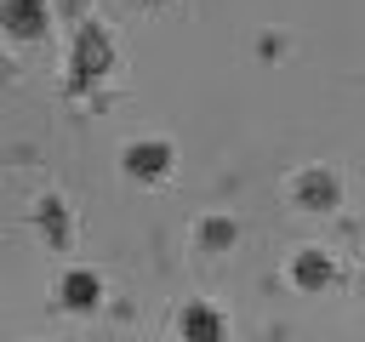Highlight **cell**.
Returning <instances> with one entry per match:
<instances>
[{
	"mask_svg": "<svg viewBox=\"0 0 365 342\" xmlns=\"http://www.w3.org/2000/svg\"><path fill=\"white\" fill-rule=\"evenodd\" d=\"M171 165H177V148L165 137H137L120 148V171L131 182H160V177H171Z\"/></svg>",
	"mask_w": 365,
	"mask_h": 342,
	"instance_id": "obj_1",
	"label": "cell"
},
{
	"mask_svg": "<svg viewBox=\"0 0 365 342\" xmlns=\"http://www.w3.org/2000/svg\"><path fill=\"white\" fill-rule=\"evenodd\" d=\"M68 68H74L80 80H103V74L114 68V40H108L103 23H80L74 51H68Z\"/></svg>",
	"mask_w": 365,
	"mask_h": 342,
	"instance_id": "obj_2",
	"label": "cell"
},
{
	"mask_svg": "<svg viewBox=\"0 0 365 342\" xmlns=\"http://www.w3.org/2000/svg\"><path fill=\"white\" fill-rule=\"evenodd\" d=\"M291 200H297L302 211H336V205H342V177H336L331 165H302V171L291 177Z\"/></svg>",
	"mask_w": 365,
	"mask_h": 342,
	"instance_id": "obj_3",
	"label": "cell"
},
{
	"mask_svg": "<svg viewBox=\"0 0 365 342\" xmlns=\"http://www.w3.org/2000/svg\"><path fill=\"white\" fill-rule=\"evenodd\" d=\"M177 336H182V342H228V319H222L217 302L194 296V302H182V314H177Z\"/></svg>",
	"mask_w": 365,
	"mask_h": 342,
	"instance_id": "obj_4",
	"label": "cell"
},
{
	"mask_svg": "<svg viewBox=\"0 0 365 342\" xmlns=\"http://www.w3.org/2000/svg\"><path fill=\"white\" fill-rule=\"evenodd\" d=\"M291 285H297V291H331V285H336V256H331L325 245H302V251L291 256Z\"/></svg>",
	"mask_w": 365,
	"mask_h": 342,
	"instance_id": "obj_5",
	"label": "cell"
},
{
	"mask_svg": "<svg viewBox=\"0 0 365 342\" xmlns=\"http://www.w3.org/2000/svg\"><path fill=\"white\" fill-rule=\"evenodd\" d=\"M51 23V6L46 0H0V34L11 40H40Z\"/></svg>",
	"mask_w": 365,
	"mask_h": 342,
	"instance_id": "obj_6",
	"label": "cell"
},
{
	"mask_svg": "<svg viewBox=\"0 0 365 342\" xmlns=\"http://www.w3.org/2000/svg\"><path fill=\"white\" fill-rule=\"evenodd\" d=\"M57 302H63L68 314H91V308L103 302V274H97V268H68V274L57 279Z\"/></svg>",
	"mask_w": 365,
	"mask_h": 342,
	"instance_id": "obj_7",
	"label": "cell"
},
{
	"mask_svg": "<svg viewBox=\"0 0 365 342\" xmlns=\"http://www.w3.org/2000/svg\"><path fill=\"white\" fill-rule=\"evenodd\" d=\"M234 239H240V222H234V217H205V222H200V245H205V251H228Z\"/></svg>",
	"mask_w": 365,
	"mask_h": 342,
	"instance_id": "obj_8",
	"label": "cell"
},
{
	"mask_svg": "<svg viewBox=\"0 0 365 342\" xmlns=\"http://www.w3.org/2000/svg\"><path fill=\"white\" fill-rule=\"evenodd\" d=\"M359 291H365V274H359Z\"/></svg>",
	"mask_w": 365,
	"mask_h": 342,
	"instance_id": "obj_9",
	"label": "cell"
}]
</instances>
